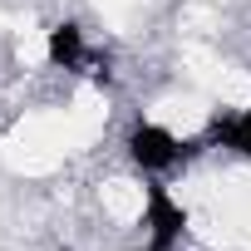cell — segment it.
<instances>
[{
	"label": "cell",
	"instance_id": "6da1fadb",
	"mask_svg": "<svg viewBox=\"0 0 251 251\" xmlns=\"http://www.w3.org/2000/svg\"><path fill=\"white\" fill-rule=\"evenodd\" d=\"M143 226H148V246H163V251H173V241H182L187 231V212L163 182L143 187Z\"/></svg>",
	"mask_w": 251,
	"mask_h": 251
},
{
	"label": "cell",
	"instance_id": "7a4b0ae2",
	"mask_svg": "<svg viewBox=\"0 0 251 251\" xmlns=\"http://www.w3.org/2000/svg\"><path fill=\"white\" fill-rule=\"evenodd\" d=\"M128 158H133L148 177H163V173H173V168L187 158V148H182L168 128H158V123H138V128L128 133Z\"/></svg>",
	"mask_w": 251,
	"mask_h": 251
},
{
	"label": "cell",
	"instance_id": "3957f363",
	"mask_svg": "<svg viewBox=\"0 0 251 251\" xmlns=\"http://www.w3.org/2000/svg\"><path fill=\"white\" fill-rule=\"evenodd\" d=\"M207 138L222 143V148H231V153H241V158H251V103L241 113H217Z\"/></svg>",
	"mask_w": 251,
	"mask_h": 251
},
{
	"label": "cell",
	"instance_id": "277c9868",
	"mask_svg": "<svg viewBox=\"0 0 251 251\" xmlns=\"http://www.w3.org/2000/svg\"><path fill=\"white\" fill-rule=\"evenodd\" d=\"M45 50H50V64H59V69H84L89 64V50H84V30L79 25H54Z\"/></svg>",
	"mask_w": 251,
	"mask_h": 251
},
{
	"label": "cell",
	"instance_id": "5b68a950",
	"mask_svg": "<svg viewBox=\"0 0 251 251\" xmlns=\"http://www.w3.org/2000/svg\"><path fill=\"white\" fill-rule=\"evenodd\" d=\"M143 251H163V246H143Z\"/></svg>",
	"mask_w": 251,
	"mask_h": 251
}]
</instances>
